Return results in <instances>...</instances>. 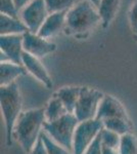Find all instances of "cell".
<instances>
[{
    "label": "cell",
    "mask_w": 137,
    "mask_h": 154,
    "mask_svg": "<svg viewBox=\"0 0 137 154\" xmlns=\"http://www.w3.org/2000/svg\"><path fill=\"white\" fill-rule=\"evenodd\" d=\"M99 24L101 19L97 6L88 0H79L67 12L64 31L69 35L85 37Z\"/></svg>",
    "instance_id": "obj_1"
},
{
    "label": "cell",
    "mask_w": 137,
    "mask_h": 154,
    "mask_svg": "<svg viewBox=\"0 0 137 154\" xmlns=\"http://www.w3.org/2000/svg\"><path fill=\"white\" fill-rule=\"evenodd\" d=\"M45 122L44 108L30 109L22 112L16 121L14 136L26 153H29L39 141Z\"/></svg>",
    "instance_id": "obj_2"
},
{
    "label": "cell",
    "mask_w": 137,
    "mask_h": 154,
    "mask_svg": "<svg viewBox=\"0 0 137 154\" xmlns=\"http://www.w3.org/2000/svg\"><path fill=\"white\" fill-rule=\"evenodd\" d=\"M22 107L23 101L16 82L7 86H0V108L5 126L6 144L8 146L12 144L16 121L23 112Z\"/></svg>",
    "instance_id": "obj_3"
},
{
    "label": "cell",
    "mask_w": 137,
    "mask_h": 154,
    "mask_svg": "<svg viewBox=\"0 0 137 154\" xmlns=\"http://www.w3.org/2000/svg\"><path fill=\"white\" fill-rule=\"evenodd\" d=\"M79 122L74 113H68L55 121H46L43 131L55 143L73 152L75 131Z\"/></svg>",
    "instance_id": "obj_4"
},
{
    "label": "cell",
    "mask_w": 137,
    "mask_h": 154,
    "mask_svg": "<svg viewBox=\"0 0 137 154\" xmlns=\"http://www.w3.org/2000/svg\"><path fill=\"white\" fill-rule=\"evenodd\" d=\"M104 94L100 91L88 86H82L78 103L74 114L79 121H87L96 119L97 112Z\"/></svg>",
    "instance_id": "obj_5"
},
{
    "label": "cell",
    "mask_w": 137,
    "mask_h": 154,
    "mask_svg": "<svg viewBox=\"0 0 137 154\" xmlns=\"http://www.w3.org/2000/svg\"><path fill=\"white\" fill-rule=\"evenodd\" d=\"M103 128V121L98 119L81 121L75 131L73 153L84 154L89 146L97 139Z\"/></svg>",
    "instance_id": "obj_6"
},
{
    "label": "cell",
    "mask_w": 137,
    "mask_h": 154,
    "mask_svg": "<svg viewBox=\"0 0 137 154\" xmlns=\"http://www.w3.org/2000/svg\"><path fill=\"white\" fill-rule=\"evenodd\" d=\"M49 11L45 0H32L27 6L19 11V19L23 21L30 32L38 34L39 30L44 24Z\"/></svg>",
    "instance_id": "obj_7"
},
{
    "label": "cell",
    "mask_w": 137,
    "mask_h": 154,
    "mask_svg": "<svg viewBox=\"0 0 137 154\" xmlns=\"http://www.w3.org/2000/svg\"><path fill=\"white\" fill-rule=\"evenodd\" d=\"M0 49L5 61L23 65L24 35H1Z\"/></svg>",
    "instance_id": "obj_8"
},
{
    "label": "cell",
    "mask_w": 137,
    "mask_h": 154,
    "mask_svg": "<svg viewBox=\"0 0 137 154\" xmlns=\"http://www.w3.org/2000/svg\"><path fill=\"white\" fill-rule=\"evenodd\" d=\"M56 49V44L38 34L28 31L24 34V51L38 59L44 58Z\"/></svg>",
    "instance_id": "obj_9"
},
{
    "label": "cell",
    "mask_w": 137,
    "mask_h": 154,
    "mask_svg": "<svg viewBox=\"0 0 137 154\" xmlns=\"http://www.w3.org/2000/svg\"><path fill=\"white\" fill-rule=\"evenodd\" d=\"M129 118L125 107L117 98L111 95H104L97 112L96 119L100 121L109 118Z\"/></svg>",
    "instance_id": "obj_10"
},
{
    "label": "cell",
    "mask_w": 137,
    "mask_h": 154,
    "mask_svg": "<svg viewBox=\"0 0 137 154\" xmlns=\"http://www.w3.org/2000/svg\"><path fill=\"white\" fill-rule=\"evenodd\" d=\"M23 66L28 73L35 77L41 83H43L47 88H51L53 86L51 76L49 75L48 71L45 68V66L42 64L40 59L31 56L25 51L23 54Z\"/></svg>",
    "instance_id": "obj_11"
},
{
    "label": "cell",
    "mask_w": 137,
    "mask_h": 154,
    "mask_svg": "<svg viewBox=\"0 0 137 154\" xmlns=\"http://www.w3.org/2000/svg\"><path fill=\"white\" fill-rule=\"evenodd\" d=\"M68 11L49 14L44 24L39 30L38 35L45 39H50L52 37L58 35L61 31H64V27H66V19Z\"/></svg>",
    "instance_id": "obj_12"
},
{
    "label": "cell",
    "mask_w": 137,
    "mask_h": 154,
    "mask_svg": "<svg viewBox=\"0 0 137 154\" xmlns=\"http://www.w3.org/2000/svg\"><path fill=\"white\" fill-rule=\"evenodd\" d=\"M27 70L23 65L5 61L0 65V86H7L16 83L19 76L26 74Z\"/></svg>",
    "instance_id": "obj_13"
},
{
    "label": "cell",
    "mask_w": 137,
    "mask_h": 154,
    "mask_svg": "<svg viewBox=\"0 0 137 154\" xmlns=\"http://www.w3.org/2000/svg\"><path fill=\"white\" fill-rule=\"evenodd\" d=\"M29 31L19 18H12L0 14V34L1 35H24Z\"/></svg>",
    "instance_id": "obj_14"
},
{
    "label": "cell",
    "mask_w": 137,
    "mask_h": 154,
    "mask_svg": "<svg viewBox=\"0 0 137 154\" xmlns=\"http://www.w3.org/2000/svg\"><path fill=\"white\" fill-rule=\"evenodd\" d=\"M120 2L121 0H100L97 8L103 28H108L116 18L120 7Z\"/></svg>",
    "instance_id": "obj_15"
},
{
    "label": "cell",
    "mask_w": 137,
    "mask_h": 154,
    "mask_svg": "<svg viewBox=\"0 0 137 154\" xmlns=\"http://www.w3.org/2000/svg\"><path fill=\"white\" fill-rule=\"evenodd\" d=\"M82 86H63L55 93L70 113H74L80 97Z\"/></svg>",
    "instance_id": "obj_16"
},
{
    "label": "cell",
    "mask_w": 137,
    "mask_h": 154,
    "mask_svg": "<svg viewBox=\"0 0 137 154\" xmlns=\"http://www.w3.org/2000/svg\"><path fill=\"white\" fill-rule=\"evenodd\" d=\"M45 110V118L47 122H51V121H55L57 119L61 118L66 114L70 113L67 110L66 106L61 101V99L57 97L55 94L52 98L47 102L46 107L44 108Z\"/></svg>",
    "instance_id": "obj_17"
},
{
    "label": "cell",
    "mask_w": 137,
    "mask_h": 154,
    "mask_svg": "<svg viewBox=\"0 0 137 154\" xmlns=\"http://www.w3.org/2000/svg\"><path fill=\"white\" fill-rule=\"evenodd\" d=\"M103 123L104 128L115 131L120 136L127 135V134L131 133L132 130V125L129 118H109L106 119V120H103Z\"/></svg>",
    "instance_id": "obj_18"
},
{
    "label": "cell",
    "mask_w": 137,
    "mask_h": 154,
    "mask_svg": "<svg viewBox=\"0 0 137 154\" xmlns=\"http://www.w3.org/2000/svg\"><path fill=\"white\" fill-rule=\"evenodd\" d=\"M100 140L101 144L104 147H109V148H113V149H118L120 147L121 144V139L122 136L118 135L115 131H112L108 130V128H103V131H100Z\"/></svg>",
    "instance_id": "obj_19"
},
{
    "label": "cell",
    "mask_w": 137,
    "mask_h": 154,
    "mask_svg": "<svg viewBox=\"0 0 137 154\" xmlns=\"http://www.w3.org/2000/svg\"><path fill=\"white\" fill-rule=\"evenodd\" d=\"M120 154H137V138L132 133L122 136L119 147Z\"/></svg>",
    "instance_id": "obj_20"
},
{
    "label": "cell",
    "mask_w": 137,
    "mask_h": 154,
    "mask_svg": "<svg viewBox=\"0 0 137 154\" xmlns=\"http://www.w3.org/2000/svg\"><path fill=\"white\" fill-rule=\"evenodd\" d=\"M78 2V0H45L49 14L68 11Z\"/></svg>",
    "instance_id": "obj_21"
},
{
    "label": "cell",
    "mask_w": 137,
    "mask_h": 154,
    "mask_svg": "<svg viewBox=\"0 0 137 154\" xmlns=\"http://www.w3.org/2000/svg\"><path fill=\"white\" fill-rule=\"evenodd\" d=\"M41 138L43 140L44 145H45L48 154H74L72 151L68 150L67 148H64L63 146L59 145V144L54 142L50 137L47 136L44 131L41 134Z\"/></svg>",
    "instance_id": "obj_22"
},
{
    "label": "cell",
    "mask_w": 137,
    "mask_h": 154,
    "mask_svg": "<svg viewBox=\"0 0 137 154\" xmlns=\"http://www.w3.org/2000/svg\"><path fill=\"white\" fill-rule=\"evenodd\" d=\"M0 12L12 18H19V11H17L13 0H0Z\"/></svg>",
    "instance_id": "obj_23"
},
{
    "label": "cell",
    "mask_w": 137,
    "mask_h": 154,
    "mask_svg": "<svg viewBox=\"0 0 137 154\" xmlns=\"http://www.w3.org/2000/svg\"><path fill=\"white\" fill-rule=\"evenodd\" d=\"M128 19L132 33L133 35H137V0H134L129 8Z\"/></svg>",
    "instance_id": "obj_24"
},
{
    "label": "cell",
    "mask_w": 137,
    "mask_h": 154,
    "mask_svg": "<svg viewBox=\"0 0 137 154\" xmlns=\"http://www.w3.org/2000/svg\"><path fill=\"white\" fill-rule=\"evenodd\" d=\"M84 154H103V144H101L100 137H97L96 140L89 146Z\"/></svg>",
    "instance_id": "obj_25"
},
{
    "label": "cell",
    "mask_w": 137,
    "mask_h": 154,
    "mask_svg": "<svg viewBox=\"0 0 137 154\" xmlns=\"http://www.w3.org/2000/svg\"><path fill=\"white\" fill-rule=\"evenodd\" d=\"M28 154H48L47 149L45 147V145H44V142H43V140H42L41 137H40V139H39L38 142H37L36 145L34 146V148L32 149Z\"/></svg>",
    "instance_id": "obj_26"
},
{
    "label": "cell",
    "mask_w": 137,
    "mask_h": 154,
    "mask_svg": "<svg viewBox=\"0 0 137 154\" xmlns=\"http://www.w3.org/2000/svg\"><path fill=\"white\" fill-rule=\"evenodd\" d=\"M32 0H13L14 4H16V8L19 11H21L25 6H27L31 2Z\"/></svg>",
    "instance_id": "obj_27"
},
{
    "label": "cell",
    "mask_w": 137,
    "mask_h": 154,
    "mask_svg": "<svg viewBox=\"0 0 137 154\" xmlns=\"http://www.w3.org/2000/svg\"><path fill=\"white\" fill-rule=\"evenodd\" d=\"M103 154H120L118 149H113L103 146Z\"/></svg>",
    "instance_id": "obj_28"
},
{
    "label": "cell",
    "mask_w": 137,
    "mask_h": 154,
    "mask_svg": "<svg viewBox=\"0 0 137 154\" xmlns=\"http://www.w3.org/2000/svg\"><path fill=\"white\" fill-rule=\"evenodd\" d=\"M78 1H79V0H78ZM88 1L92 2V3H93L94 5H95V6H97V7H98L99 3H100V0H88Z\"/></svg>",
    "instance_id": "obj_29"
},
{
    "label": "cell",
    "mask_w": 137,
    "mask_h": 154,
    "mask_svg": "<svg viewBox=\"0 0 137 154\" xmlns=\"http://www.w3.org/2000/svg\"><path fill=\"white\" fill-rule=\"evenodd\" d=\"M133 37H134V40L137 42V35H133Z\"/></svg>",
    "instance_id": "obj_30"
}]
</instances>
